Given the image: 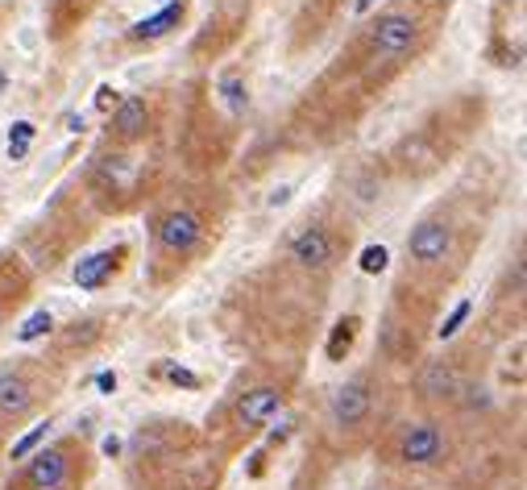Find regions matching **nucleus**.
Returning <instances> with one entry per match:
<instances>
[{"label":"nucleus","mask_w":527,"mask_h":490,"mask_svg":"<svg viewBox=\"0 0 527 490\" xmlns=\"http://www.w3.org/2000/svg\"><path fill=\"white\" fill-rule=\"evenodd\" d=\"M145 133H150V104H145L142 96L120 100L117 117H112V137H117V142H137Z\"/></svg>","instance_id":"12"},{"label":"nucleus","mask_w":527,"mask_h":490,"mask_svg":"<svg viewBox=\"0 0 527 490\" xmlns=\"http://www.w3.org/2000/svg\"><path fill=\"white\" fill-rule=\"evenodd\" d=\"M416 391H420V399L432 407L461 403L465 391H469V378H465V370H461V361L457 358H432L420 370V378H416Z\"/></svg>","instance_id":"9"},{"label":"nucleus","mask_w":527,"mask_h":490,"mask_svg":"<svg viewBox=\"0 0 527 490\" xmlns=\"http://www.w3.org/2000/svg\"><path fill=\"white\" fill-rule=\"evenodd\" d=\"M50 324H54V320H50V311H34V316L17 328V341H34V336L50 333Z\"/></svg>","instance_id":"16"},{"label":"nucleus","mask_w":527,"mask_h":490,"mask_svg":"<svg viewBox=\"0 0 527 490\" xmlns=\"http://www.w3.org/2000/svg\"><path fill=\"white\" fill-rule=\"evenodd\" d=\"M87 469V449L79 436H62L54 444H42L25 457L17 490H79Z\"/></svg>","instance_id":"2"},{"label":"nucleus","mask_w":527,"mask_h":490,"mask_svg":"<svg viewBox=\"0 0 527 490\" xmlns=\"http://www.w3.org/2000/svg\"><path fill=\"white\" fill-rule=\"evenodd\" d=\"M125 245H112V250H100V253H87V258H79V266H75V287L79 291H100L112 283V275L120 270V262H125Z\"/></svg>","instance_id":"11"},{"label":"nucleus","mask_w":527,"mask_h":490,"mask_svg":"<svg viewBox=\"0 0 527 490\" xmlns=\"http://www.w3.org/2000/svg\"><path fill=\"white\" fill-rule=\"evenodd\" d=\"M374 490H408V486H374Z\"/></svg>","instance_id":"25"},{"label":"nucleus","mask_w":527,"mask_h":490,"mask_svg":"<svg viewBox=\"0 0 527 490\" xmlns=\"http://www.w3.org/2000/svg\"><path fill=\"white\" fill-rule=\"evenodd\" d=\"M4 291H9V287H0V328H4V316H9V308L17 303V299H21V291H12V295H4Z\"/></svg>","instance_id":"21"},{"label":"nucleus","mask_w":527,"mask_h":490,"mask_svg":"<svg viewBox=\"0 0 527 490\" xmlns=\"http://www.w3.org/2000/svg\"><path fill=\"white\" fill-rule=\"evenodd\" d=\"M46 432H50V424H37L29 436H21V441L12 444V453H9V457H12V461H25V457H29L37 444H42V436H46Z\"/></svg>","instance_id":"17"},{"label":"nucleus","mask_w":527,"mask_h":490,"mask_svg":"<svg viewBox=\"0 0 527 490\" xmlns=\"http://www.w3.org/2000/svg\"><path fill=\"white\" fill-rule=\"evenodd\" d=\"M370 4H374V0H358V12H366V9H370Z\"/></svg>","instance_id":"24"},{"label":"nucleus","mask_w":527,"mask_h":490,"mask_svg":"<svg viewBox=\"0 0 527 490\" xmlns=\"http://www.w3.org/2000/svg\"><path fill=\"white\" fill-rule=\"evenodd\" d=\"M29 142H34V125H29V120H17V129L9 133V158H21L25 150H29Z\"/></svg>","instance_id":"15"},{"label":"nucleus","mask_w":527,"mask_h":490,"mask_svg":"<svg viewBox=\"0 0 527 490\" xmlns=\"http://www.w3.org/2000/svg\"><path fill=\"white\" fill-rule=\"evenodd\" d=\"M225 96H228V104H233V112H241V108H245V96H241V79L237 75H225Z\"/></svg>","instance_id":"19"},{"label":"nucleus","mask_w":527,"mask_h":490,"mask_svg":"<svg viewBox=\"0 0 527 490\" xmlns=\"http://www.w3.org/2000/svg\"><path fill=\"white\" fill-rule=\"evenodd\" d=\"M170 383H183V386H195V383H200V378H195V374H187V370H179V366H175V370H170Z\"/></svg>","instance_id":"22"},{"label":"nucleus","mask_w":527,"mask_h":490,"mask_svg":"<svg viewBox=\"0 0 527 490\" xmlns=\"http://www.w3.org/2000/svg\"><path fill=\"white\" fill-rule=\"evenodd\" d=\"M204 241V216L187 203H170L167 212L154 216V245L167 258H192Z\"/></svg>","instance_id":"6"},{"label":"nucleus","mask_w":527,"mask_h":490,"mask_svg":"<svg viewBox=\"0 0 527 490\" xmlns=\"http://www.w3.org/2000/svg\"><path fill=\"white\" fill-rule=\"evenodd\" d=\"M100 386L112 394V391H117V374H100Z\"/></svg>","instance_id":"23"},{"label":"nucleus","mask_w":527,"mask_h":490,"mask_svg":"<svg viewBox=\"0 0 527 490\" xmlns=\"http://www.w3.org/2000/svg\"><path fill=\"white\" fill-rule=\"evenodd\" d=\"M420 42V17L408 9H386L366 25V50L374 59H403Z\"/></svg>","instance_id":"5"},{"label":"nucleus","mask_w":527,"mask_h":490,"mask_svg":"<svg viewBox=\"0 0 527 490\" xmlns=\"http://www.w3.org/2000/svg\"><path fill=\"white\" fill-rule=\"evenodd\" d=\"M469 308H473L469 299H465V303H457V311H453V316H449V324H444V328H441V336H453L457 328H461V320H465V316H469Z\"/></svg>","instance_id":"20"},{"label":"nucleus","mask_w":527,"mask_h":490,"mask_svg":"<svg viewBox=\"0 0 527 490\" xmlns=\"http://www.w3.org/2000/svg\"><path fill=\"white\" fill-rule=\"evenodd\" d=\"M187 17V4L183 0H175V4H167V9H158L154 17H145V21H137L129 29V37L133 42H158V37H167L175 25Z\"/></svg>","instance_id":"13"},{"label":"nucleus","mask_w":527,"mask_h":490,"mask_svg":"<svg viewBox=\"0 0 527 490\" xmlns=\"http://www.w3.org/2000/svg\"><path fill=\"white\" fill-rule=\"evenodd\" d=\"M46 394L50 391H46V383H42V374H37L29 361L0 370V419L17 428L21 419H29L37 407H42Z\"/></svg>","instance_id":"4"},{"label":"nucleus","mask_w":527,"mask_h":490,"mask_svg":"<svg viewBox=\"0 0 527 490\" xmlns=\"http://www.w3.org/2000/svg\"><path fill=\"white\" fill-rule=\"evenodd\" d=\"M353 336H358V316H345V320L336 324L333 341H328V361H341L349 353V345H353Z\"/></svg>","instance_id":"14"},{"label":"nucleus","mask_w":527,"mask_h":490,"mask_svg":"<svg viewBox=\"0 0 527 490\" xmlns=\"http://www.w3.org/2000/svg\"><path fill=\"white\" fill-rule=\"evenodd\" d=\"M287 253L291 262L308 270V275H328L341 262V233H333L328 225H308L303 233H295Z\"/></svg>","instance_id":"8"},{"label":"nucleus","mask_w":527,"mask_h":490,"mask_svg":"<svg viewBox=\"0 0 527 490\" xmlns=\"http://www.w3.org/2000/svg\"><path fill=\"white\" fill-rule=\"evenodd\" d=\"M283 407H287V391H283V386L278 383H258V386H250V391H241L237 399H233L228 419H233L237 428L253 432V428H266Z\"/></svg>","instance_id":"10"},{"label":"nucleus","mask_w":527,"mask_h":490,"mask_svg":"<svg viewBox=\"0 0 527 490\" xmlns=\"http://www.w3.org/2000/svg\"><path fill=\"white\" fill-rule=\"evenodd\" d=\"M370 416H374V374L361 370L333 391V399H328V424L336 432H358L370 424Z\"/></svg>","instance_id":"7"},{"label":"nucleus","mask_w":527,"mask_h":490,"mask_svg":"<svg viewBox=\"0 0 527 490\" xmlns=\"http://www.w3.org/2000/svg\"><path fill=\"white\" fill-rule=\"evenodd\" d=\"M453 457V432L444 419H416L391 436L386 444V461L403 469H436Z\"/></svg>","instance_id":"3"},{"label":"nucleus","mask_w":527,"mask_h":490,"mask_svg":"<svg viewBox=\"0 0 527 490\" xmlns=\"http://www.w3.org/2000/svg\"><path fill=\"white\" fill-rule=\"evenodd\" d=\"M465 250H469V241L461 237V225L444 208H436V212L420 216L416 228L408 233V245H403L408 275L436 278L441 283V278H449L457 266L465 262Z\"/></svg>","instance_id":"1"},{"label":"nucleus","mask_w":527,"mask_h":490,"mask_svg":"<svg viewBox=\"0 0 527 490\" xmlns=\"http://www.w3.org/2000/svg\"><path fill=\"white\" fill-rule=\"evenodd\" d=\"M361 270H366V275H378V270H386V250H383V245H370V250L361 253Z\"/></svg>","instance_id":"18"}]
</instances>
